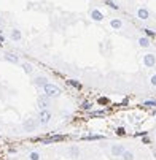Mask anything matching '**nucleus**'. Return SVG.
Segmentation results:
<instances>
[{"instance_id":"1","label":"nucleus","mask_w":156,"mask_h":160,"mask_svg":"<svg viewBox=\"0 0 156 160\" xmlns=\"http://www.w3.org/2000/svg\"><path fill=\"white\" fill-rule=\"evenodd\" d=\"M43 90H45V95H48L50 98H59L61 97V89L56 86V84H53V82H48L46 86L43 87Z\"/></svg>"},{"instance_id":"2","label":"nucleus","mask_w":156,"mask_h":160,"mask_svg":"<svg viewBox=\"0 0 156 160\" xmlns=\"http://www.w3.org/2000/svg\"><path fill=\"white\" fill-rule=\"evenodd\" d=\"M51 119H53V114H51L50 109H40V111H38L37 121H38L40 125H48V124L51 122Z\"/></svg>"},{"instance_id":"3","label":"nucleus","mask_w":156,"mask_h":160,"mask_svg":"<svg viewBox=\"0 0 156 160\" xmlns=\"http://www.w3.org/2000/svg\"><path fill=\"white\" fill-rule=\"evenodd\" d=\"M38 127V121L37 119H26L24 122H22V128H24L26 132H35Z\"/></svg>"},{"instance_id":"4","label":"nucleus","mask_w":156,"mask_h":160,"mask_svg":"<svg viewBox=\"0 0 156 160\" xmlns=\"http://www.w3.org/2000/svg\"><path fill=\"white\" fill-rule=\"evenodd\" d=\"M37 103H38V108L40 109H48L50 106H51V98L48 97V95H40L38 98H37Z\"/></svg>"},{"instance_id":"5","label":"nucleus","mask_w":156,"mask_h":160,"mask_svg":"<svg viewBox=\"0 0 156 160\" xmlns=\"http://www.w3.org/2000/svg\"><path fill=\"white\" fill-rule=\"evenodd\" d=\"M89 18H91L93 21H96V22H100V21H104V13L100 11V10H97V8H91L89 10Z\"/></svg>"},{"instance_id":"6","label":"nucleus","mask_w":156,"mask_h":160,"mask_svg":"<svg viewBox=\"0 0 156 160\" xmlns=\"http://www.w3.org/2000/svg\"><path fill=\"white\" fill-rule=\"evenodd\" d=\"M136 16H137V19H140V21H148V19H150V11H148V8H145V7H139L137 11H136Z\"/></svg>"},{"instance_id":"7","label":"nucleus","mask_w":156,"mask_h":160,"mask_svg":"<svg viewBox=\"0 0 156 160\" xmlns=\"http://www.w3.org/2000/svg\"><path fill=\"white\" fill-rule=\"evenodd\" d=\"M143 65H145L147 68H153V67L156 65V56L151 54V52L145 54V56H143Z\"/></svg>"},{"instance_id":"8","label":"nucleus","mask_w":156,"mask_h":160,"mask_svg":"<svg viewBox=\"0 0 156 160\" xmlns=\"http://www.w3.org/2000/svg\"><path fill=\"white\" fill-rule=\"evenodd\" d=\"M124 151L126 149H124L123 144H113V146H111V149H110V152H111V155H113V157H121Z\"/></svg>"},{"instance_id":"9","label":"nucleus","mask_w":156,"mask_h":160,"mask_svg":"<svg viewBox=\"0 0 156 160\" xmlns=\"http://www.w3.org/2000/svg\"><path fill=\"white\" fill-rule=\"evenodd\" d=\"M48 82H50L48 78H46V76H43V75H38V76L34 78V84H35L37 87H45Z\"/></svg>"},{"instance_id":"10","label":"nucleus","mask_w":156,"mask_h":160,"mask_svg":"<svg viewBox=\"0 0 156 160\" xmlns=\"http://www.w3.org/2000/svg\"><path fill=\"white\" fill-rule=\"evenodd\" d=\"M10 40L14 41V43H19V41L22 40L21 30H19V29H11V30H10Z\"/></svg>"},{"instance_id":"11","label":"nucleus","mask_w":156,"mask_h":160,"mask_svg":"<svg viewBox=\"0 0 156 160\" xmlns=\"http://www.w3.org/2000/svg\"><path fill=\"white\" fill-rule=\"evenodd\" d=\"M3 59H5L7 62H10V63H14V65L19 63V56L14 54V52H5V54H3Z\"/></svg>"},{"instance_id":"12","label":"nucleus","mask_w":156,"mask_h":160,"mask_svg":"<svg viewBox=\"0 0 156 160\" xmlns=\"http://www.w3.org/2000/svg\"><path fill=\"white\" fill-rule=\"evenodd\" d=\"M110 112L108 108H104V109H96V111H89V116L91 118H104Z\"/></svg>"},{"instance_id":"13","label":"nucleus","mask_w":156,"mask_h":160,"mask_svg":"<svg viewBox=\"0 0 156 160\" xmlns=\"http://www.w3.org/2000/svg\"><path fill=\"white\" fill-rule=\"evenodd\" d=\"M110 26H111V29H115V30H121L123 21H121L120 18H111V19H110Z\"/></svg>"},{"instance_id":"14","label":"nucleus","mask_w":156,"mask_h":160,"mask_svg":"<svg viewBox=\"0 0 156 160\" xmlns=\"http://www.w3.org/2000/svg\"><path fill=\"white\" fill-rule=\"evenodd\" d=\"M137 43H139V46L140 48H150V44H151V38H148V37H140L139 40H137Z\"/></svg>"},{"instance_id":"15","label":"nucleus","mask_w":156,"mask_h":160,"mask_svg":"<svg viewBox=\"0 0 156 160\" xmlns=\"http://www.w3.org/2000/svg\"><path fill=\"white\" fill-rule=\"evenodd\" d=\"M65 84H67V86H70V87H73V89H77V90H81V87H83L81 82L77 81V79H67Z\"/></svg>"},{"instance_id":"16","label":"nucleus","mask_w":156,"mask_h":160,"mask_svg":"<svg viewBox=\"0 0 156 160\" xmlns=\"http://www.w3.org/2000/svg\"><path fill=\"white\" fill-rule=\"evenodd\" d=\"M83 140H86V141H99V140H105V136L104 135H86V136H83Z\"/></svg>"},{"instance_id":"17","label":"nucleus","mask_w":156,"mask_h":160,"mask_svg":"<svg viewBox=\"0 0 156 160\" xmlns=\"http://www.w3.org/2000/svg\"><path fill=\"white\" fill-rule=\"evenodd\" d=\"M69 155H70L72 158H77V157L80 155V148H78V146H70V148H69Z\"/></svg>"},{"instance_id":"18","label":"nucleus","mask_w":156,"mask_h":160,"mask_svg":"<svg viewBox=\"0 0 156 160\" xmlns=\"http://www.w3.org/2000/svg\"><path fill=\"white\" fill-rule=\"evenodd\" d=\"M22 70H24L27 75H32L34 73V65L29 63V62H26V63H22Z\"/></svg>"},{"instance_id":"19","label":"nucleus","mask_w":156,"mask_h":160,"mask_svg":"<svg viewBox=\"0 0 156 160\" xmlns=\"http://www.w3.org/2000/svg\"><path fill=\"white\" fill-rule=\"evenodd\" d=\"M93 106H94V105H93V102H88V100H86V102H83V103H81V106H80V108H81L83 111H93Z\"/></svg>"},{"instance_id":"20","label":"nucleus","mask_w":156,"mask_h":160,"mask_svg":"<svg viewBox=\"0 0 156 160\" xmlns=\"http://www.w3.org/2000/svg\"><path fill=\"white\" fill-rule=\"evenodd\" d=\"M27 157H29V160H40V158H41V155H40L38 151H32Z\"/></svg>"},{"instance_id":"21","label":"nucleus","mask_w":156,"mask_h":160,"mask_svg":"<svg viewBox=\"0 0 156 160\" xmlns=\"http://www.w3.org/2000/svg\"><path fill=\"white\" fill-rule=\"evenodd\" d=\"M121 158H123V160H134V152H131V151H124L123 155H121Z\"/></svg>"},{"instance_id":"22","label":"nucleus","mask_w":156,"mask_h":160,"mask_svg":"<svg viewBox=\"0 0 156 160\" xmlns=\"http://www.w3.org/2000/svg\"><path fill=\"white\" fill-rule=\"evenodd\" d=\"M105 5H108L111 10H116V11L120 10V5H116V3L113 2V0H105Z\"/></svg>"},{"instance_id":"23","label":"nucleus","mask_w":156,"mask_h":160,"mask_svg":"<svg viewBox=\"0 0 156 160\" xmlns=\"http://www.w3.org/2000/svg\"><path fill=\"white\" fill-rule=\"evenodd\" d=\"M142 30H143L145 37H148V38H153V37H156V32H154V30H151V29H142Z\"/></svg>"},{"instance_id":"24","label":"nucleus","mask_w":156,"mask_h":160,"mask_svg":"<svg viewBox=\"0 0 156 160\" xmlns=\"http://www.w3.org/2000/svg\"><path fill=\"white\" fill-rule=\"evenodd\" d=\"M143 106H147V108H156V100H147V102H143Z\"/></svg>"},{"instance_id":"25","label":"nucleus","mask_w":156,"mask_h":160,"mask_svg":"<svg viewBox=\"0 0 156 160\" xmlns=\"http://www.w3.org/2000/svg\"><path fill=\"white\" fill-rule=\"evenodd\" d=\"M115 133H116L118 136H124V135H126V128H124V127H116Z\"/></svg>"},{"instance_id":"26","label":"nucleus","mask_w":156,"mask_h":160,"mask_svg":"<svg viewBox=\"0 0 156 160\" xmlns=\"http://www.w3.org/2000/svg\"><path fill=\"white\" fill-rule=\"evenodd\" d=\"M97 103H99V105H108V98H107V97H99Z\"/></svg>"},{"instance_id":"27","label":"nucleus","mask_w":156,"mask_h":160,"mask_svg":"<svg viewBox=\"0 0 156 160\" xmlns=\"http://www.w3.org/2000/svg\"><path fill=\"white\" fill-rule=\"evenodd\" d=\"M150 84H151L153 87H156V75H151V76H150Z\"/></svg>"},{"instance_id":"28","label":"nucleus","mask_w":156,"mask_h":160,"mask_svg":"<svg viewBox=\"0 0 156 160\" xmlns=\"http://www.w3.org/2000/svg\"><path fill=\"white\" fill-rule=\"evenodd\" d=\"M150 143H151V140H150V138H148V136L145 135V136H143V138H142V144H150Z\"/></svg>"},{"instance_id":"29","label":"nucleus","mask_w":156,"mask_h":160,"mask_svg":"<svg viewBox=\"0 0 156 160\" xmlns=\"http://www.w3.org/2000/svg\"><path fill=\"white\" fill-rule=\"evenodd\" d=\"M153 114H154V116H156V109H154V111H153Z\"/></svg>"},{"instance_id":"30","label":"nucleus","mask_w":156,"mask_h":160,"mask_svg":"<svg viewBox=\"0 0 156 160\" xmlns=\"http://www.w3.org/2000/svg\"><path fill=\"white\" fill-rule=\"evenodd\" d=\"M100 2H104V3H105V0H100Z\"/></svg>"},{"instance_id":"31","label":"nucleus","mask_w":156,"mask_h":160,"mask_svg":"<svg viewBox=\"0 0 156 160\" xmlns=\"http://www.w3.org/2000/svg\"><path fill=\"white\" fill-rule=\"evenodd\" d=\"M154 155H156V151H154Z\"/></svg>"},{"instance_id":"32","label":"nucleus","mask_w":156,"mask_h":160,"mask_svg":"<svg viewBox=\"0 0 156 160\" xmlns=\"http://www.w3.org/2000/svg\"><path fill=\"white\" fill-rule=\"evenodd\" d=\"M154 135H156V132H154Z\"/></svg>"}]
</instances>
